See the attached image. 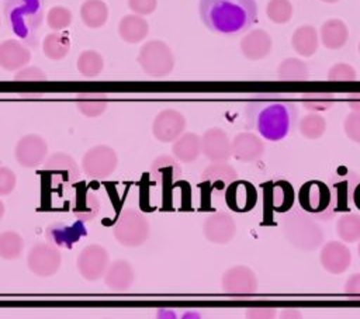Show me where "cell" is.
I'll use <instances>...</instances> for the list:
<instances>
[{
    "instance_id": "6da1fadb",
    "label": "cell",
    "mask_w": 360,
    "mask_h": 319,
    "mask_svg": "<svg viewBox=\"0 0 360 319\" xmlns=\"http://www.w3.org/2000/svg\"><path fill=\"white\" fill-rule=\"evenodd\" d=\"M248 128L266 141L277 142L287 138L297 122V107L281 98H255L245 105Z\"/></svg>"
},
{
    "instance_id": "7a4b0ae2",
    "label": "cell",
    "mask_w": 360,
    "mask_h": 319,
    "mask_svg": "<svg viewBox=\"0 0 360 319\" xmlns=\"http://www.w3.org/2000/svg\"><path fill=\"white\" fill-rule=\"evenodd\" d=\"M202 24L221 35H238L257 21L256 0H200Z\"/></svg>"
},
{
    "instance_id": "3957f363",
    "label": "cell",
    "mask_w": 360,
    "mask_h": 319,
    "mask_svg": "<svg viewBox=\"0 0 360 319\" xmlns=\"http://www.w3.org/2000/svg\"><path fill=\"white\" fill-rule=\"evenodd\" d=\"M4 20L7 27L30 46H37V31L44 21L42 0H6Z\"/></svg>"
},
{
    "instance_id": "277c9868",
    "label": "cell",
    "mask_w": 360,
    "mask_h": 319,
    "mask_svg": "<svg viewBox=\"0 0 360 319\" xmlns=\"http://www.w3.org/2000/svg\"><path fill=\"white\" fill-rule=\"evenodd\" d=\"M281 230L284 237L300 250H316L325 239L323 229L314 215L302 208H290L281 218Z\"/></svg>"
},
{
    "instance_id": "5b68a950",
    "label": "cell",
    "mask_w": 360,
    "mask_h": 319,
    "mask_svg": "<svg viewBox=\"0 0 360 319\" xmlns=\"http://www.w3.org/2000/svg\"><path fill=\"white\" fill-rule=\"evenodd\" d=\"M359 183H360V176L356 171L345 166L339 167L329 178V184H328L330 191L329 207L322 214H318L314 216L322 221H328L333 218L336 212L347 211L350 202L353 201L354 190L359 185Z\"/></svg>"
},
{
    "instance_id": "8992f818",
    "label": "cell",
    "mask_w": 360,
    "mask_h": 319,
    "mask_svg": "<svg viewBox=\"0 0 360 319\" xmlns=\"http://www.w3.org/2000/svg\"><path fill=\"white\" fill-rule=\"evenodd\" d=\"M150 226L146 216L135 208H125L120 212L114 228V239L125 247H138L149 237Z\"/></svg>"
},
{
    "instance_id": "52a82bcc",
    "label": "cell",
    "mask_w": 360,
    "mask_h": 319,
    "mask_svg": "<svg viewBox=\"0 0 360 319\" xmlns=\"http://www.w3.org/2000/svg\"><path fill=\"white\" fill-rule=\"evenodd\" d=\"M136 62L148 76L165 77L174 67V55L165 41L150 39L141 46Z\"/></svg>"
},
{
    "instance_id": "ba28073f",
    "label": "cell",
    "mask_w": 360,
    "mask_h": 319,
    "mask_svg": "<svg viewBox=\"0 0 360 319\" xmlns=\"http://www.w3.org/2000/svg\"><path fill=\"white\" fill-rule=\"evenodd\" d=\"M118 166L117 152L108 145H96L86 150L82 157L83 173L93 180L110 177Z\"/></svg>"
},
{
    "instance_id": "9c48e42d",
    "label": "cell",
    "mask_w": 360,
    "mask_h": 319,
    "mask_svg": "<svg viewBox=\"0 0 360 319\" xmlns=\"http://www.w3.org/2000/svg\"><path fill=\"white\" fill-rule=\"evenodd\" d=\"M62 264V254L59 247L49 242H39L34 245L27 254L28 270L38 277L55 275Z\"/></svg>"
},
{
    "instance_id": "30bf717a",
    "label": "cell",
    "mask_w": 360,
    "mask_h": 319,
    "mask_svg": "<svg viewBox=\"0 0 360 319\" xmlns=\"http://www.w3.org/2000/svg\"><path fill=\"white\" fill-rule=\"evenodd\" d=\"M238 180L236 170L226 162H211L200 176V187L210 198L217 200L224 195L228 185Z\"/></svg>"
},
{
    "instance_id": "8fae6325",
    "label": "cell",
    "mask_w": 360,
    "mask_h": 319,
    "mask_svg": "<svg viewBox=\"0 0 360 319\" xmlns=\"http://www.w3.org/2000/svg\"><path fill=\"white\" fill-rule=\"evenodd\" d=\"M110 264V254L101 245L93 243L84 246L77 259L76 267L79 274L87 281H98L103 278Z\"/></svg>"
},
{
    "instance_id": "7c38bea8",
    "label": "cell",
    "mask_w": 360,
    "mask_h": 319,
    "mask_svg": "<svg viewBox=\"0 0 360 319\" xmlns=\"http://www.w3.org/2000/svg\"><path fill=\"white\" fill-rule=\"evenodd\" d=\"M44 171L53 187H66L77 181L80 170L75 159L63 152H55L44 162Z\"/></svg>"
},
{
    "instance_id": "4fadbf2b",
    "label": "cell",
    "mask_w": 360,
    "mask_h": 319,
    "mask_svg": "<svg viewBox=\"0 0 360 319\" xmlns=\"http://www.w3.org/2000/svg\"><path fill=\"white\" fill-rule=\"evenodd\" d=\"M14 156L17 163L25 169L38 167L48 157V143L37 134L24 135L15 145Z\"/></svg>"
},
{
    "instance_id": "5bb4252c",
    "label": "cell",
    "mask_w": 360,
    "mask_h": 319,
    "mask_svg": "<svg viewBox=\"0 0 360 319\" xmlns=\"http://www.w3.org/2000/svg\"><path fill=\"white\" fill-rule=\"evenodd\" d=\"M202 235L211 243L226 245L236 235V222L228 212H212L202 222Z\"/></svg>"
},
{
    "instance_id": "9a60e30c",
    "label": "cell",
    "mask_w": 360,
    "mask_h": 319,
    "mask_svg": "<svg viewBox=\"0 0 360 319\" xmlns=\"http://www.w3.org/2000/svg\"><path fill=\"white\" fill-rule=\"evenodd\" d=\"M221 287L231 295H252L257 291V277L248 266H233L222 274Z\"/></svg>"
},
{
    "instance_id": "2e32d148",
    "label": "cell",
    "mask_w": 360,
    "mask_h": 319,
    "mask_svg": "<svg viewBox=\"0 0 360 319\" xmlns=\"http://www.w3.org/2000/svg\"><path fill=\"white\" fill-rule=\"evenodd\" d=\"M186 117L173 108L162 110L152 122V134L159 142H173L186 129Z\"/></svg>"
},
{
    "instance_id": "e0dca14e",
    "label": "cell",
    "mask_w": 360,
    "mask_h": 319,
    "mask_svg": "<svg viewBox=\"0 0 360 319\" xmlns=\"http://www.w3.org/2000/svg\"><path fill=\"white\" fill-rule=\"evenodd\" d=\"M298 201L304 211L311 215H318L326 211L330 201V191L328 184L318 180L305 183L298 193Z\"/></svg>"
},
{
    "instance_id": "ac0fdd59",
    "label": "cell",
    "mask_w": 360,
    "mask_h": 319,
    "mask_svg": "<svg viewBox=\"0 0 360 319\" xmlns=\"http://www.w3.org/2000/svg\"><path fill=\"white\" fill-rule=\"evenodd\" d=\"M86 233H87V228L80 219L75 223L53 222L45 230L46 242H49L51 245L59 249L73 247L82 237L86 236Z\"/></svg>"
},
{
    "instance_id": "d6986e66",
    "label": "cell",
    "mask_w": 360,
    "mask_h": 319,
    "mask_svg": "<svg viewBox=\"0 0 360 319\" xmlns=\"http://www.w3.org/2000/svg\"><path fill=\"white\" fill-rule=\"evenodd\" d=\"M201 153L210 162H226L231 153V139L221 128H210L201 135Z\"/></svg>"
},
{
    "instance_id": "ffe728a7",
    "label": "cell",
    "mask_w": 360,
    "mask_h": 319,
    "mask_svg": "<svg viewBox=\"0 0 360 319\" xmlns=\"http://www.w3.org/2000/svg\"><path fill=\"white\" fill-rule=\"evenodd\" d=\"M264 150V141L253 132H239L231 141V153L239 162H256L263 156Z\"/></svg>"
},
{
    "instance_id": "44dd1931",
    "label": "cell",
    "mask_w": 360,
    "mask_h": 319,
    "mask_svg": "<svg viewBox=\"0 0 360 319\" xmlns=\"http://www.w3.org/2000/svg\"><path fill=\"white\" fill-rule=\"evenodd\" d=\"M319 261L328 273L342 274L352 263V253L343 242L330 240L322 246Z\"/></svg>"
},
{
    "instance_id": "7402d4cb",
    "label": "cell",
    "mask_w": 360,
    "mask_h": 319,
    "mask_svg": "<svg viewBox=\"0 0 360 319\" xmlns=\"http://www.w3.org/2000/svg\"><path fill=\"white\" fill-rule=\"evenodd\" d=\"M31 60L30 48L15 38L0 42V67L6 72H17Z\"/></svg>"
},
{
    "instance_id": "603a6c76",
    "label": "cell",
    "mask_w": 360,
    "mask_h": 319,
    "mask_svg": "<svg viewBox=\"0 0 360 319\" xmlns=\"http://www.w3.org/2000/svg\"><path fill=\"white\" fill-rule=\"evenodd\" d=\"M226 205L236 212H246L252 209L257 201V193L249 181L235 180L225 191Z\"/></svg>"
},
{
    "instance_id": "cb8c5ba5",
    "label": "cell",
    "mask_w": 360,
    "mask_h": 319,
    "mask_svg": "<svg viewBox=\"0 0 360 319\" xmlns=\"http://www.w3.org/2000/svg\"><path fill=\"white\" fill-rule=\"evenodd\" d=\"M273 46L271 37L262 28L252 30L240 41V52L249 60L264 59Z\"/></svg>"
},
{
    "instance_id": "d4e9b609",
    "label": "cell",
    "mask_w": 360,
    "mask_h": 319,
    "mask_svg": "<svg viewBox=\"0 0 360 319\" xmlns=\"http://www.w3.org/2000/svg\"><path fill=\"white\" fill-rule=\"evenodd\" d=\"M150 177L159 185H172L181 177L180 162L170 155H160L152 163L149 169Z\"/></svg>"
},
{
    "instance_id": "484cf974",
    "label": "cell",
    "mask_w": 360,
    "mask_h": 319,
    "mask_svg": "<svg viewBox=\"0 0 360 319\" xmlns=\"http://www.w3.org/2000/svg\"><path fill=\"white\" fill-rule=\"evenodd\" d=\"M104 284L112 291H125L131 288L135 281V271L129 261L114 260L108 264L104 275Z\"/></svg>"
},
{
    "instance_id": "4316f807",
    "label": "cell",
    "mask_w": 360,
    "mask_h": 319,
    "mask_svg": "<svg viewBox=\"0 0 360 319\" xmlns=\"http://www.w3.org/2000/svg\"><path fill=\"white\" fill-rule=\"evenodd\" d=\"M264 201L273 211L287 212L294 202V190L284 180L270 183L264 190Z\"/></svg>"
},
{
    "instance_id": "83f0119b",
    "label": "cell",
    "mask_w": 360,
    "mask_h": 319,
    "mask_svg": "<svg viewBox=\"0 0 360 319\" xmlns=\"http://www.w3.org/2000/svg\"><path fill=\"white\" fill-rule=\"evenodd\" d=\"M149 34L148 21L135 13L124 15L118 22V35L127 44H138Z\"/></svg>"
},
{
    "instance_id": "f1b7e54d",
    "label": "cell",
    "mask_w": 360,
    "mask_h": 319,
    "mask_svg": "<svg viewBox=\"0 0 360 319\" xmlns=\"http://www.w3.org/2000/svg\"><path fill=\"white\" fill-rule=\"evenodd\" d=\"M173 156L183 163H191L201 155V136L194 132H183L172 145Z\"/></svg>"
},
{
    "instance_id": "f546056e",
    "label": "cell",
    "mask_w": 360,
    "mask_h": 319,
    "mask_svg": "<svg viewBox=\"0 0 360 319\" xmlns=\"http://www.w3.org/2000/svg\"><path fill=\"white\" fill-rule=\"evenodd\" d=\"M321 42L328 49H340L349 39L347 25L339 18H329L321 25Z\"/></svg>"
},
{
    "instance_id": "4dcf8cb0",
    "label": "cell",
    "mask_w": 360,
    "mask_h": 319,
    "mask_svg": "<svg viewBox=\"0 0 360 319\" xmlns=\"http://www.w3.org/2000/svg\"><path fill=\"white\" fill-rule=\"evenodd\" d=\"M291 45L294 51L305 58L312 56L319 45V34L312 25L298 27L291 37Z\"/></svg>"
},
{
    "instance_id": "1f68e13d",
    "label": "cell",
    "mask_w": 360,
    "mask_h": 319,
    "mask_svg": "<svg viewBox=\"0 0 360 319\" xmlns=\"http://www.w3.org/2000/svg\"><path fill=\"white\" fill-rule=\"evenodd\" d=\"M80 18L87 28H101L108 20V6L104 0H84L80 6Z\"/></svg>"
},
{
    "instance_id": "d6a6232c",
    "label": "cell",
    "mask_w": 360,
    "mask_h": 319,
    "mask_svg": "<svg viewBox=\"0 0 360 319\" xmlns=\"http://www.w3.org/2000/svg\"><path fill=\"white\" fill-rule=\"evenodd\" d=\"M70 51V39L60 31L45 35L42 41V52L51 60H62Z\"/></svg>"
},
{
    "instance_id": "836d02e7",
    "label": "cell",
    "mask_w": 360,
    "mask_h": 319,
    "mask_svg": "<svg viewBox=\"0 0 360 319\" xmlns=\"http://www.w3.org/2000/svg\"><path fill=\"white\" fill-rule=\"evenodd\" d=\"M108 107L107 97L100 93H80L76 97V108L80 114L89 118L100 117Z\"/></svg>"
},
{
    "instance_id": "e575fe53",
    "label": "cell",
    "mask_w": 360,
    "mask_h": 319,
    "mask_svg": "<svg viewBox=\"0 0 360 319\" xmlns=\"http://www.w3.org/2000/svg\"><path fill=\"white\" fill-rule=\"evenodd\" d=\"M277 76L287 82H302L308 79L309 69L307 63L298 58H285L277 67Z\"/></svg>"
},
{
    "instance_id": "d590c367",
    "label": "cell",
    "mask_w": 360,
    "mask_h": 319,
    "mask_svg": "<svg viewBox=\"0 0 360 319\" xmlns=\"http://www.w3.org/2000/svg\"><path fill=\"white\" fill-rule=\"evenodd\" d=\"M76 67L84 77H97L104 69V58L94 49H86L79 55Z\"/></svg>"
},
{
    "instance_id": "8d00e7d4",
    "label": "cell",
    "mask_w": 360,
    "mask_h": 319,
    "mask_svg": "<svg viewBox=\"0 0 360 319\" xmlns=\"http://www.w3.org/2000/svg\"><path fill=\"white\" fill-rule=\"evenodd\" d=\"M24 239L15 230H4L0 233V257L4 260H15L22 254Z\"/></svg>"
},
{
    "instance_id": "74e56055",
    "label": "cell",
    "mask_w": 360,
    "mask_h": 319,
    "mask_svg": "<svg viewBox=\"0 0 360 319\" xmlns=\"http://www.w3.org/2000/svg\"><path fill=\"white\" fill-rule=\"evenodd\" d=\"M336 233L345 243H353L360 240V215L345 214L336 222Z\"/></svg>"
},
{
    "instance_id": "f35d334b",
    "label": "cell",
    "mask_w": 360,
    "mask_h": 319,
    "mask_svg": "<svg viewBox=\"0 0 360 319\" xmlns=\"http://www.w3.org/2000/svg\"><path fill=\"white\" fill-rule=\"evenodd\" d=\"M298 129L304 138L318 139L326 131V119L318 112H309L301 118Z\"/></svg>"
},
{
    "instance_id": "ab89813d",
    "label": "cell",
    "mask_w": 360,
    "mask_h": 319,
    "mask_svg": "<svg viewBox=\"0 0 360 319\" xmlns=\"http://www.w3.org/2000/svg\"><path fill=\"white\" fill-rule=\"evenodd\" d=\"M100 211V201L97 198V195L94 194H84L83 197L77 198V201L75 202L73 207V212L77 216V219L80 221H90L93 218L97 216Z\"/></svg>"
},
{
    "instance_id": "60d3db41",
    "label": "cell",
    "mask_w": 360,
    "mask_h": 319,
    "mask_svg": "<svg viewBox=\"0 0 360 319\" xmlns=\"http://www.w3.org/2000/svg\"><path fill=\"white\" fill-rule=\"evenodd\" d=\"M266 14L276 24H285L292 17V4L290 0H269Z\"/></svg>"
},
{
    "instance_id": "b9f144b4",
    "label": "cell",
    "mask_w": 360,
    "mask_h": 319,
    "mask_svg": "<svg viewBox=\"0 0 360 319\" xmlns=\"http://www.w3.org/2000/svg\"><path fill=\"white\" fill-rule=\"evenodd\" d=\"M73 20L72 11L65 6H53L46 13V25L52 31L66 30Z\"/></svg>"
},
{
    "instance_id": "7bdbcfd3",
    "label": "cell",
    "mask_w": 360,
    "mask_h": 319,
    "mask_svg": "<svg viewBox=\"0 0 360 319\" xmlns=\"http://www.w3.org/2000/svg\"><path fill=\"white\" fill-rule=\"evenodd\" d=\"M301 103L305 110L311 112H319L332 108L335 104V97L330 93H307L302 94Z\"/></svg>"
},
{
    "instance_id": "ee69618b",
    "label": "cell",
    "mask_w": 360,
    "mask_h": 319,
    "mask_svg": "<svg viewBox=\"0 0 360 319\" xmlns=\"http://www.w3.org/2000/svg\"><path fill=\"white\" fill-rule=\"evenodd\" d=\"M356 77L357 74L354 67L346 62L335 63L328 70V80L330 82H353Z\"/></svg>"
},
{
    "instance_id": "f6af8a7d",
    "label": "cell",
    "mask_w": 360,
    "mask_h": 319,
    "mask_svg": "<svg viewBox=\"0 0 360 319\" xmlns=\"http://www.w3.org/2000/svg\"><path fill=\"white\" fill-rule=\"evenodd\" d=\"M14 79L17 82H45L46 80V74L38 66H28V65H25L24 67H21V69H18L15 72Z\"/></svg>"
},
{
    "instance_id": "bcb514c9",
    "label": "cell",
    "mask_w": 360,
    "mask_h": 319,
    "mask_svg": "<svg viewBox=\"0 0 360 319\" xmlns=\"http://www.w3.org/2000/svg\"><path fill=\"white\" fill-rule=\"evenodd\" d=\"M343 129L350 141L360 143V112L352 111L347 114L343 122Z\"/></svg>"
},
{
    "instance_id": "7dc6e473",
    "label": "cell",
    "mask_w": 360,
    "mask_h": 319,
    "mask_svg": "<svg viewBox=\"0 0 360 319\" xmlns=\"http://www.w3.org/2000/svg\"><path fill=\"white\" fill-rule=\"evenodd\" d=\"M15 184H17L15 173L6 166H0V197L11 194L15 188Z\"/></svg>"
},
{
    "instance_id": "c3c4849f",
    "label": "cell",
    "mask_w": 360,
    "mask_h": 319,
    "mask_svg": "<svg viewBox=\"0 0 360 319\" xmlns=\"http://www.w3.org/2000/svg\"><path fill=\"white\" fill-rule=\"evenodd\" d=\"M128 7L138 15H149L158 7V0H128Z\"/></svg>"
},
{
    "instance_id": "681fc988",
    "label": "cell",
    "mask_w": 360,
    "mask_h": 319,
    "mask_svg": "<svg viewBox=\"0 0 360 319\" xmlns=\"http://www.w3.org/2000/svg\"><path fill=\"white\" fill-rule=\"evenodd\" d=\"M345 294L350 298L360 299V273L352 274L345 284Z\"/></svg>"
},
{
    "instance_id": "f907efd6",
    "label": "cell",
    "mask_w": 360,
    "mask_h": 319,
    "mask_svg": "<svg viewBox=\"0 0 360 319\" xmlns=\"http://www.w3.org/2000/svg\"><path fill=\"white\" fill-rule=\"evenodd\" d=\"M276 313H277L276 309L262 308V306L260 308H248L245 311L246 318H264V319H267V318H274Z\"/></svg>"
},
{
    "instance_id": "816d5d0a",
    "label": "cell",
    "mask_w": 360,
    "mask_h": 319,
    "mask_svg": "<svg viewBox=\"0 0 360 319\" xmlns=\"http://www.w3.org/2000/svg\"><path fill=\"white\" fill-rule=\"evenodd\" d=\"M347 105L352 111L360 112V93H352L347 96Z\"/></svg>"
},
{
    "instance_id": "f5cc1de1",
    "label": "cell",
    "mask_w": 360,
    "mask_h": 319,
    "mask_svg": "<svg viewBox=\"0 0 360 319\" xmlns=\"http://www.w3.org/2000/svg\"><path fill=\"white\" fill-rule=\"evenodd\" d=\"M301 316H302V313L300 309L287 308V309L280 311V318H301Z\"/></svg>"
},
{
    "instance_id": "db71d44e",
    "label": "cell",
    "mask_w": 360,
    "mask_h": 319,
    "mask_svg": "<svg viewBox=\"0 0 360 319\" xmlns=\"http://www.w3.org/2000/svg\"><path fill=\"white\" fill-rule=\"evenodd\" d=\"M4 212H6V207H4L3 201L0 200V219L4 216Z\"/></svg>"
},
{
    "instance_id": "11a10c76",
    "label": "cell",
    "mask_w": 360,
    "mask_h": 319,
    "mask_svg": "<svg viewBox=\"0 0 360 319\" xmlns=\"http://www.w3.org/2000/svg\"><path fill=\"white\" fill-rule=\"evenodd\" d=\"M321 1H323V3H338L339 0H321Z\"/></svg>"
},
{
    "instance_id": "9f6ffc18",
    "label": "cell",
    "mask_w": 360,
    "mask_h": 319,
    "mask_svg": "<svg viewBox=\"0 0 360 319\" xmlns=\"http://www.w3.org/2000/svg\"><path fill=\"white\" fill-rule=\"evenodd\" d=\"M357 252H359V256H360V240H359V246H357Z\"/></svg>"
},
{
    "instance_id": "6f0895ef",
    "label": "cell",
    "mask_w": 360,
    "mask_h": 319,
    "mask_svg": "<svg viewBox=\"0 0 360 319\" xmlns=\"http://www.w3.org/2000/svg\"><path fill=\"white\" fill-rule=\"evenodd\" d=\"M359 53H360V42H359Z\"/></svg>"
}]
</instances>
